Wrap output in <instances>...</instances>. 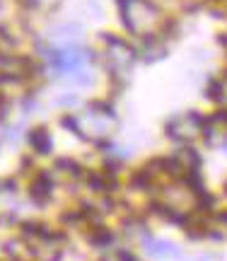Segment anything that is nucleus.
Wrapping results in <instances>:
<instances>
[{"instance_id":"obj_1","label":"nucleus","mask_w":227,"mask_h":261,"mask_svg":"<svg viewBox=\"0 0 227 261\" xmlns=\"http://www.w3.org/2000/svg\"><path fill=\"white\" fill-rule=\"evenodd\" d=\"M203 121H206V116H201V114H196V112L181 114V116H174V119L167 121L164 133H167L174 143H179V145H191L193 140L201 138Z\"/></svg>"},{"instance_id":"obj_2","label":"nucleus","mask_w":227,"mask_h":261,"mask_svg":"<svg viewBox=\"0 0 227 261\" xmlns=\"http://www.w3.org/2000/svg\"><path fill=\"white\" fill-rule=\"evenodd\" d=\"M27 143L37 158H46L53 152V136L46 126H34L27 130Z\"/></svg>"},{"instance_id":"obj_3","label":"nucleus","mask_w":227,"mask_h":261,"mask_svg":"<svg viewBox=\"0 0 227 261\" xmlns=\"http://www.w3.org/2000/svg\"><path fill=\"white\" fill-rule=\"evenodd\" d=\"M53 172H56L58 177L70 179V181H82L87 167L82 162H77L75 158H58L56 162H53Z\"/></svg>"},{"instance_id":"obj_4","label":"nucleus","mask_w":227,"mask_h":261,"mask_svg":"<svg viewBox=\"0 0 227 261\" xmlns=\"http://www.w3.org/2000/svg\"><path fill=\"white\" fill-rule=\"evenodd\" d=\"M87 242L92 244L95 249H109V247H114V242H116V234L102 223L90 225V230H87Z\"/></svg>"},{"instance_id":"obj_5","label":"nucleus","mask_w":227,"mask_h":261,"mask_svg":"<svg viewBox=\"0 0 227 261\" xmlns=\"http://www.w3.org/2000/svg\"><path fill=\"white\" fill-rule=\"evenodd\" d=\"M206 92H208V99H213V102H225L227 99L225 83H222V80H210L208 87H206Z\"/></svg>"},{"instance_id":"obj_6","label":"nucleus","mask_w":227,"mask_h":261,"mask_svg":"<svg viewBox=\"0 0 227 261\" xmlns=\"http://www.w3.org/2000/svg\"><path fill=\"white\" fill-rule=\"evenodd\" d=\"M222 145H225V150H227V136H222Z\"/></svg>"},{"instance_id":"obj_7","label":"nucleus","mask_w":227,"mask_h":261,"mask_svg":"<svg viewBox=\"0 0 227 261\" xmlns=\"http://www.w3.org/2000/svg\"><path fill=\"white\" fill-rule=\"evenodd\" d=\"M0 194H3V179H0Z\"/></svg>"},{"instance_id":"obj_8","label":"nucleus","mask_w":227,"mask_h":261,"mask_svg":"<svg viewBox=\"0 0 227 261\" xmlns=\"http://www.w3.org/2000/svg\"><path fill=\"white\" fill-rule=\"evenodd\" d=\"M225 189H227V184H225Z\"/></svg>"}]
</instances>
